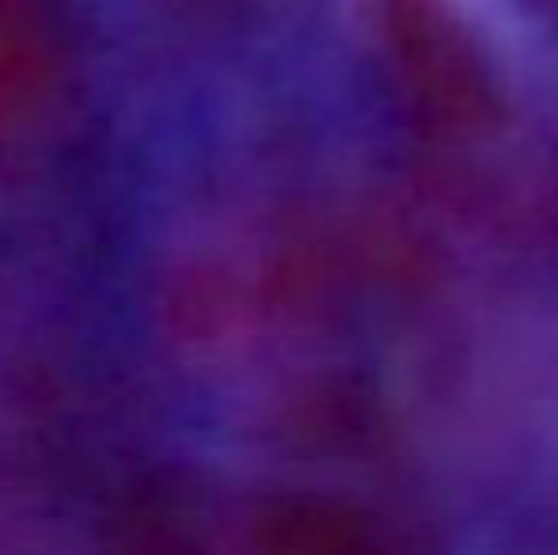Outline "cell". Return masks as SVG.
Returning a JSON list of instances; mask_svg holds the SVG:
<instances>
[{"instance_id":"obj_3","label":"cell","mask_w":558,"mask_h":555,"mask_svg":"<svg viewBox=\"0 0 558 555\" xmlns=\"http://www.w3.org/2000/svg\"><path fill=\"white\" fill-rule=\"evenodd\" d=\"M258 544L270 552H376L388 533L365 510L338 503H278L255 521Z\"/></svg>"},{"instance_id":"obj_2","label":"cell","mask_w":558,"mask_h":555,"mask_svg":"<svg viewBox=\"0 0 558 555\" xmlns=\"http://www.w3.org/2000/svg\"><path fill=\"white\" fill-rule=\"evenodd\" d=\"M58 73L50 0H0V137L38 119Z\"/></svg>"},{"instance_id":"obj_1","label":"cell","mask_w":558,"mask_h":555,"mask_svg":"<svg viewBox=\"0 0 558 555\" xmlns=\"http://www.w3.org/2000/svg\"><path fill=\"white\" fill-rule=\"evenodd\" d=\"M414 126L441 145L483 141L501 126L490 61L448 0H365Z\"/></svg>"}]
</instances>
